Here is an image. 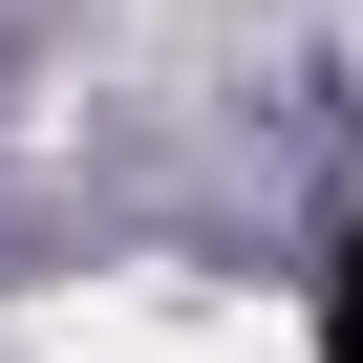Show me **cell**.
I'll use <instances>...</instances> for the list:
<instances>
[{"instance_id": "1", "label": "cell", "mask_w": 363, "mask_h": 363, "mask_svg": "<svg viewBox=\"0 0 363 363\" xmlns=\"http://www.w3.org/2000/svg\"><path fill=\"white\" fill-rule=\"evenodd\" d=\"M43 363H320V342L257 320V299H193V278H107V299L43 320Z\"/></svg>"}]
</instances>
